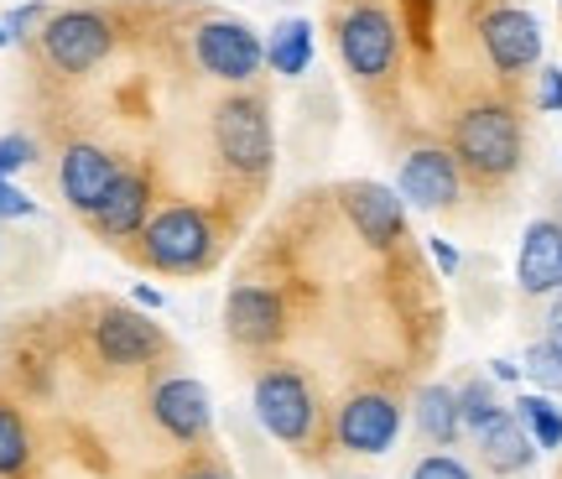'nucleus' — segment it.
Segmentation results:
<instances>
[{"mask_svg": "<svg viewBox=\"0 0 562 479\" xmlns=\"http://www.w3.org/2000/svg\"><path fill=\"white\" fill-rule=\"evenodd\" d=\"M453 157L484 182L510 178L521 167V120L510 115V104H469L453 120Z\"/></svg>", "mask_w": 562, "mask_h": 479, "instance_id": "1", "label": "nucleus"}, {"mask_svg": "<svg viewBox=\"0 0 562 479\" xmlns=\"http://www.w3.org/2000/svg\"><path fill=\"white\" fill-rule=\"evenodd\" d=\"M140 256L151 260L157 271H172V277H193L214 260V224L199 203H172V209H157L146 230H140Z\"/></svg>", "mask_w": 562, "mask_h": 479, "instance_id": "2", "label": "nucleus"}, {"mask_svg": "<svg viewBox=\"0 0 562 479\" xmlns=\"http://www.w3.org/2000/svg\"><path fill=\"white\" fill-rule=\"evenodd\" d=\"M256 417L277 443H307L313 433V417H318V401H313V386L292 370V365H271L256 376Z\"/></svg>", "mask_w": 562, "mask_h": 479, "instance_id": "3", "label": "nucleus"}, {"mask_svg": "<svg viewBox=\"0 0 562 479\" xmlns=\"http://www.w3.org/2000/svg\"><path fill=\"white\" fill-rule=\"evenodd\" d=\"M193 53H199L203 74H214L224 83H245L256 79L266 68V42L250 21H235V16H214L199 26L193 37Z\"/></svg>", "mask_w": 562, "mask_h": 479, "instance_id": "4", "label": "nucleus"}, {"mask_svg": "<svg viewBox=\"0 0 562 479\" xmlns=\"http://www.w3.org/2000/svg\"><path fill=\"white\" fill-rule=\"evenodd\" d=\"M115 32L100 11H58L42 21V53L58 74H89L94 63L110 58Z\"/></svg>", "mask_w": 562, "mask_h": 479, "instance_id": "5", "label": "nucleus"}, {"mask_svg": "<svg viewBox=\"0 0 562 479\" xmlns=\"http://www.w3.org/2000/svg\"><path fill=\"white\" fill-rule=\"evenodd\" d=\"M214 146H220L224 167L235 172H266L271 167V120L266 104L250 94H235L214 110Z\"/></svg>", "mask_w": 562, "mask_h": 479, "instance_id": "6", "label": "nucleus"}, {"mask_svg": "<svg viewBox=\"0 0 562 479\" xmlns=\"http://www.w3.org/2000/svg\"><path fill=\"white\" fill-rule=\"evenodd\" d=\"M339 58L355 79H385L396 63V21L381 5H355L339 21Z\"/></svg>", "mask_w": 562, "mask_h": 479, "instance_id": "7", "label": "nucleus"}, {"mask_svg": "<svg viewBox=\"0 0 562 479\" xmlns=\"http://www.w3.org/2000/svg\"><path fill=\"white\" fill-rule=\"evenodd\" d=\"M480 42H484V58L495 63V74L516 79V74H531L542 63V26L531 11L521 5H501L480 21Z\"/></svg>", "mask_w": 562, "mask_h": 479, "instance_id": "8", "label": "nucleus"}, {"mask_svg": "<svg viewBox=\"0 0 562 479\" xmlns=\"http://www.w3.org/2000/svg\"><path fill=\"white\" fill-rule=\"evenodd\" d=\"M224 323H229V339L245 349H271L286 334V302L271 287H235L224 302Z\"/></svg>", "mask_w": 562, "mask_h": 479, "instance_id": "9", "label": "nucleus"}, {"mask_svg": "<svg viewBox=\"0 0 562 479\" xmlns=\"http://www.w3.org/2000/svg\"><path fill=\"white\" fill-rule=\"evenodd\" d=\"M396 193L412 209H448L459 199V157L442 146H417L396 172Z\"/></svg>", "mask_w": 562, "mask_h": 479, "instance_id": "10", "label": "nucleus"}, {"mask_svg": "<svg viewBox=\"0 0 562 479\" xmlns=\"http://www.w3.org/2000/svg\"><path fill=\"white\" fill-rule=\"evenodd\" d=\"M402 433V406L381 391H360L339 406V443L349 454H385Z\"/></svg>", "mask_w": 562, "mask_h": 479, "instance_id": "11", "label": "nucleus"}, {"mask_svg": "<svg viewBox=\"0 0 562 479\" xmlns=\"http://www.w3.org/2000/svg\"><path fill=\"white\" fill-rule=\"evenodd\" d=\"M344 214L360 230L364 245H375V250L396 245L406 230V203H402V193L385 188V182H349V188H344Z\"/></svg>", "mask_w": 562, "mask_h": 479, "instance_id": "12", "label": "nucleus"}, {"mask_svg": "<svg viewBox=\"0 0 562 479\" xmlns=\"http://www.w3.org/2000/svg\"><path fill=\"white\" fill-rule=\"evenodd\" d=\"M151 417L178 443H199L214 427V406H209V391L193 376H172L151 391Z\"/></svg>", "mask_w": 562, "mask_h": 479, "instance_id": "13", "label": "nucleus"}, {"mask_svg": "<svg viewBox=\"0 0 562 479\" xmlns=\"http://www.w3.org/2000/svg\"><path fill=\"white\" fill-rule=\"evenodd\" d=\"M115 178H121V161L110 157V152H100V146L79 141V146H68V152H63L58 182H63V199L74 203L79 214H94V209L110 199Z\"/></svg>", "mask_w": 562, "mask_h": 479, "instance_id": "14", "label": "nucleus"}, {"mask_svg": "<svg viewBox=\"0 0 562 479\" xmlns=\"http://www.w3.org/2000/svg\"><path fill=\"white\" fill-rule=\"evenodd\" d=\"M94 349H100L104 365L131 370V365L157 359L161 334H157V323H146L140 313H131V308H104L100 323H94Z\"/></svg>", "mask_w": 562, "mask_h": 479, "instance_id": "15", "label": "nucleus"}, {"mask_svg": "<svg viewBox=\"0 0 562 479\" xmlns=\"http://www.w3.org/2000/svg\"><path fill=\"white\" fill-rule=\"evenodd\" d=\"M516 281L531 298L562 292V220H537L521 235V260H516Z\"/></svg>", "mask_w": 562, "mask_h": 479, "instance_id": "16", "label": "nucleus"}, {"mask_svg": "<svg viewBox=\"0 0 562 479\" xmlns=\"http://www.w3.org/2000/svg\"><path fill=\"white\" fill-rule=\"evenodd\" d=\"M89 220H94V230H100L104 239L140 235L146 220H151V182L140 178V172H121L115 188H110V199H104Z\"/></svg>", "mask_w": 562, "mask_h": 479, "instance_id": "17", "label": "nucleus"}, {"mask_svg": "<svg viewBox=\"0 0 562 479\" xmlns=\"http://www.w3.org/2000/svg\"><path fill=\"white\" fill-rule=\"evenodd\" d=\"M474 438H480V459L490 464L495 475H521L526 464L537 459V443H531V433L521 427L516 412H501L495 422H484Z\"/></svg>", "mask_w": 562, "mask_h": 479, "instance_id": "18", "label": "nucleus"}, {"mask_svg": "<svg viewBox=\"0 0 562 479\" xmlns=\"http://www.w3.org/2000/svg\"><path fill=\"white\" fill-rule=\"evenodd\" d=\"M417 427L427 443H438V448H453L463 433V412H459V391H448V386H422L417 397Z\"/></svg>", "mask_w": 562, "mask_h": 479, "instance_id": "19", "label": "nucleus"}, {"mask_svg": "<svg viewBox=\"0 0 562 479\" xmlns=\"http://www.w3.org/2000/svg\"><path fill=\"white\" fill-rule=\"evenodd\" d=\"M307 63H313V21H281L266 37V68L281 74V79H297V74H307Z\"/></svg>", "mask_w": 562, "mask_h": 479, "instance_id": "20", "label": "nucleus"}, {"mask_svg": "<svg viewBox=\"0 0 562 479\" xmlns=\"http://www.w3.org/2000/svg\"><path fill=\"white\" fill-rule=\"evenodd\" d=\"M516 417H521V427L531 433L537 448H562V412L547 397H521L516 401Z\"/></svg>", "mask_w": 562, "mask_h": 479, "instance_id": "21", "label": "nucleus"}, {"mask_svg": "<svg viewBox=\"0 0 562 479\" xmlns=\"http://www.w3.org/2000/svg\"><path fill=\"white\" fill-rule=\"evenodd\" d=\"M32 459V443H26V422L11 412V406H0V475H21Z\"/></svg>", "mask_w": 562, "mask_h": 479, "instance_id": "22", "label": "nucleus"}, {"mask_svg": "<svg viewBox=\"0 0 562 479\" xmlns=\"http://www.w3.org/2000/svg\"><path fill=\"white\" fill-rule=\"evenodd\" d=\"M459 412H463V427H474V433H480L484 422H495L505 406H501V397H495V386H490V380H469V386L459 391Z\"/></svg>", "mask_w": 562, "mask_h": 479, "instance_id": "23", "label": "nucleus"}, {"mask_svg": "<svg viewBox=\"0 0 562 479\" xmlns=\"http://www.w3.org/2000/svg\"><path fill=\"white\" fill-rule=\"evenodd\" d=\"M521 370L531 376V386H542L547 397H552V391H562V349L552 339L531 344V349H526V365H521Z\"/></svg>", "mask_w": 562, "mask_h": 479, "instance_id": "24", "label": "nucleus"}, {"mask_svg": "<svg viewBox=\"0 0 562 479\" xmlns=\"http://www.w3.org/2000/svg\"><path fill=\"white\" fill-rule=\"evenodd\" d=\"M37 157V146L26 136H0V178H11V172H21L26 161Z\"/></svg>", "mask_w": 562, "mask_h": 479, "instance_id": "25", "label": "nucleus"}, {"mask_svg": "<svg viewBox=\"0 0 562 479\" xmlns=\"http://www.w3.org/2000/svg\"><path fill=\"white\" fill-rule=\"evenodd\" d=\"M412 479H469V469H463L453 454H432V459H422L417 469H412Z\"/></svg>", "mask_w": 562, "mask_h": 479, "instance_id": "26", "label": "nucleus"}, {"mask_svg": "<svg viewBox=\"0 0 562 479\" xmlns=\"http://www.w3.org/2000/svg\"><path fill=\"white\" fill-rule=\"evenodd\" d=\"M537 104H542L547 115L562 110V68H552V63L542 68V79H537Z\"/></svg>", "mask_w": 562, "mask_h": 479, "instance_id": "27", "label": "nucleus"}, {"mask_svg": "<svg viewBox=\"0 0 562 479\" xmlns=\"http://www.w3.org/2000/svg\"><path fill=\"white\" fill-rule=\"evenodd\" d=\"M26 214H32V199H26V193H16L11 182L0 178V220H26Z\"/></svg>", "mask_w": 562, "mask_h": 479, "instance_id": "28", "label": "nucleus"}, {"mask_svg": "<svg viewBox=\"0 0 562 479\" xmlns=\"http://www.w3.org/2000/svg\"><path fill=\"white\" fill-rule=\"evenodd\" d=\"M37 21H42V5L32 0V5H21V11H11V16H5V32H11V37H26Z\"/></svg>", "mask_w": 562, "mask_h": 479, "instance_id": "29", "label": "nucleus"}, {"mask_svg": "<svg viewBox=\"0 0 562 479\" xmlns=\"http://www.w3.org/2000/svg\"><path fill=\"white\" fill-rule=\"evenodd\" d=\"M178 479H229V475H224L214 459H188V464L178 469Z\"/></svg>", "mask_w": 562, "mask_h": 479, "instance_id": "30", "label": "nucleus"}, {"mask_svg": "<svg viewBox=\"0 0 562 479\" xmlns=\"http://www.w3.org/2000/svg\"><path fill=\"white\" fill-rule=\"evenodd\" d=\"M427 245H432V260H438V271H448V277H453V271H459V250H453L448 239H427Z\"/></svg>", "mask_w": 562, "mask_h": 479, "instance_id": "31", "label": "nucleus"}, {"mask_svg": "<svg viewBox=\"0 0 562 479\" xmlns=\"http://www.w3.org/2000/svg\"><path fill=\"white\" fill-rule=\"evenodd\" d=\"M547 339H552V344L562 349V298L552 302V319H547Z\"/></svg>", "mask_w": 562, "mask_h": 479, "instance_id": "32", "label": "nucleus"}, {"mask_svg": "<svg viewBox=\"0 0 562 479\" xmlns=\"http://www.w3.org/2000/svg\"><path fill=\"white\" fill-rule=\"evenodd\" d=\"M521 376V365H510V359H495V380H516Z\"/></svg>", "mask_w": 562, "mask_h": 479, "instance_id": "33", "label": "nucleus"}, {"mask_svg": "<svg viewBox=\"0 0 562 479\" xmlns=\"http://www.w3.org/2000/svg\"><path fill=\"white\" fill-rule=\"evenodd\" d=\"M136 302H140V308H161V292H151V287H136Z\"/></svg>", "mask_w": 562, "mask_h": 479, "instance_id": "34", "label": "nucleus"}, {"mask_svg": "<svg viewBox=\"0 0 562 479\" xmlns=\"http://www.w3.org/2000/svg\"><path fill=\"white\" fill-rule=\"evenodd\" d=\"M5 42H11V32H5V26H0V47H5Z\"/></svg>", "mask_w": 562, "mask_h": 479, "instance_id": "35", "label": "nucleus"}, {"mask_svg": "<svg viewBox=\"0 0 562 479\" xmlns=\"http://www.w3.org/2000/svg\"><path fill=\"white\" fill-rule=\"evenodd\" d=\"M558 5H562V0H558Z\"/></svg>", "mask_w": 562, "mask_h": 479, "instance_id": "36", "label": "nucleus"}]
</instances>
